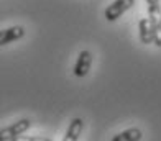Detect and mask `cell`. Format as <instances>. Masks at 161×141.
<instances>
[{"label": "cell", "mask_w": 161, "mask_h": 141, "mask_svg": "<svg viewBox=\"0 0 161 141\" xmlns=\"http://www.w3.org/2000/svg\"><path fill=\"white\" fill-rule=\"evenodd\" d=\"M23 36H25V28L20 25L0 30V46H5V44H10L17 40H21Z\"/></svg>", "instance_id": "277c9868"}, {"label": "cell", "mask_w": 161, "mask_h": 141, "mask_svg": "<svg viewBox=\"0 0 161 141\" xmlns=\"http://www.w3.org/2000/svg\"><path fill=\"white\" fill-rule=\"evenodd\" d=\"M142 138H143V133L140 128H128L119 133V135H115L112 141H140Z\"/></svg>", "instance_id": "52a82bcc"}, {"label": "cell", "mask_w": 161, "mask_h": 141, "mask_svg": "<svg viewBox=\"0 0 161 141\" xmlns=\"http://www.w3.org/2000/svg\"><path fill=\"white\" fill-rule=\"evenodd\" d=\"M159 21H161V18H159Z\"/></svg>", "instance_id": "8fae6325"}, {"label": "cell", "mask_w": 161, "mask_h": 141, "mask_svg": "<svg viewBox=\"0 0 161 141\" xmlns=\"http://www.w3.org/2000/svg\"><path fill=\"white\" fill-rule=\"evenodd\" d=\"M148 3V18L151 23H158L161 18V7H159V0H146Z\"/></svg>", "instance_id": "ba28073f"}, {"label": "cell", "mask_w": 161, "mask_h": 141, "mask_svg": "<svg viewBox=\"0 0 161 141\" xmlns=\"http://www.w3.org/2000/svg\"><path fill=\"white\" fill-rule=\"evenodd\" d=\"M133 3H135V0H114V2L108 5L105 8V12H104L105 20L107 21L119 20L127 10H130L131 7H133Z\"/></svg>", "instance_id": "7a4b0ae2"}, {"label": "cell", "mask_w": 161, "mask_h": 141, "mask_svg": "<svg viewBox=\"0 0 161 141\" xmlns=\"http://www.w3.org/2000/svg\"><path fill=\"white\" fill-rule=\"evenodd\" d=\"M12 141H53L49 138H45V136H28V135H20L17 138H13Z\"/></svg>", "instance_id": "9c48e42d"}, {"label": "cell", "mask_w": 161, "mask_h": 141, "mask_svg": "<svg viewBox=\"0 0 161 141\" xmlns=\"http://www.w3.org/2000/svg\"><path fill=\"white\" fill-rule=\"evenodd\" d=\"M30 127H31V120H30V118L18 120L13 125H10V127L0 130V141H12L13 138L23 135L26 130H30Z\"/></svg>", "instance_id": "6da1fadb"}, {"label": "cell", "mask_w": 161, "mask_h": 141, "mask_svg": "<svg viewBox=\"0 0 161 141\" xmlns=\"http://www.w3.org/2000/svg\"><path fill=\"white\" fill-rule=\"evenodd\" d=\"M91 66H92V53L91 51H80L79 56H77V61L74 64V76L76 77H86L91 71Z\"/></svg>", "instance_id": "3957f363"}, {"label": "cell", "mask_w": 161, "mask_h": 141, "mask_svg": "<svg viewBox=\"0 0 161 141\" xmlns=\"http://www.w3.org/2000/svg\"><path fill=\"white\" fill-rule=\"evenodd\" d=\"M138 36L143 44H153V41H155V31H153V25L148 17L138 21Z\"/></svg>", "instance_id": "5b68a950"}, {"label": "cell", "mask_w": 161, "mask_h": 141, "mask_svg": "<svg viewBox=\"0 0 161 141\" xmlns=\"http://www.w3.org/2000/svg\"><path fill=\"white\" fill-rule=\"evenodd\" d=\"M82 130H84V120L82 118H72L68 130H66V135H64L63 141H77Z\"/></svg>", "instance_id": "8992f818"}, {"label": "cell", "mask_w": 161, "mask_h": 141, "mask_svg": "<svg viewBox=\"0 0 161 141\" xmlns=\"http://www.w3.org/2000/svg\"><path fill=\"white\" fill-rule=\"evenodd\" d=\"M153 25V31H155V43L158 48H161V21H158V23H151Z\"/></svg>", "instance_id": "30bf717a"}]
</instances>
